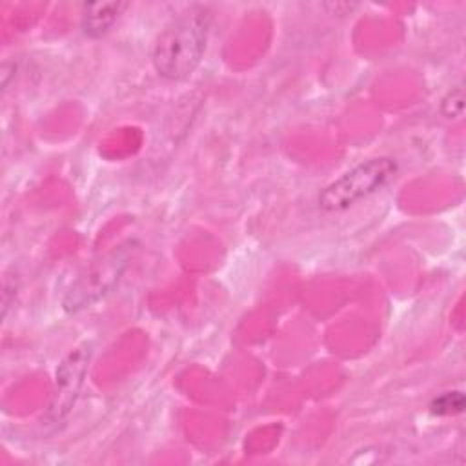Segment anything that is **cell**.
Returning a JSON list of instances; mask_svg holds the SVG:
<instances>
[{
	"label": "cell",
	"mask_w": 466,
	"mask_h": 466,
	"mask_svg": "<svg viewBox=\"0 0 466 466\" xmlns=\"http://www.w3.org/2000/svg\"><path fill=\"white\" fill-rule=\"evenodd\" d=\"M209 27L208 7L189 5L180 11L155 40L151 62L158 76L173 82L191 76L204 58Z\"/></svg>",
	"instance_id": "obj_1"
},
{
	"label": "cell",
	"mask_w": 466,
	"mask_h": 466,
	"mask_svg": "<svg viewBox=\"0 0 466 466\" xmlns=\"http://www.w3.org/2000/svg\"><path fill=\"white\" fill-rule=\"evenodd\" d=\"M397 169V162L391 157L368 158L328 184L319 195V208L328 213L344 211L388 186Z\"/></svg>",
	"instance_id": "obj_2"
},
{
	"label": "cell",
	"mask_w": 466,
	"mask_h": 466,
	"mask_svg": "<svg viewBox=\"0 0 466 466\" xmlns=\"http://www.w3.org/2000/svg\"><path fill=\"white\" fill-rule=\"evenodd\" d=\"M137 251V242L127 240L115 246L111 251L96 258L76 280L69 286L62 299V308L67 313H76L86 309L109 295L120 282L124 271L127 269L133 255Z\"/></svg>",
	"instance_id": "obj_3"
},
{
	"label": "cell",
	"mask_w": 466,
	"mask_h": 466,
	"mask_svg": "<svg viewBox=\"0 0 466 466\" xmlns=\"http://www.w3.org/2000/svg\"><path fill=\"white\" fill-rule=\"evenodd\" d=\"M93 346L89 342H84L71 350L62 362L56 368L55 373V386L51 391V399L47 402V408L42 417L44 426H58L66 420V417L71 413L80 390L84 386L89 360H91Z\"/></svg>",
	"instance_id": "obj_4"
},
{
	"label": "cell",
	"mask_w": 466,
	"mask_h": 466,
	"mask_svg": "<svg viewBox=\"0 0 466 466\" xmlns=\"http://www.w3.org/2000/svg\"><path fill=\"white\" fill-rule=\"evenodd\" d=\"M127 2H87L82 5V31L89 38H100L116 24Z\"/></svg>",
	"instance_id": "obj_5"
},
{
	"label": "cell",
	"mask_w": 466,
	"mask_h": 466,
	"mask_svg": "<svg viewBox=\"0 0 466 466\" xmlns=\"http://www.w3.org/2000/svg\"><path fill=\"white\" fill-rule=\"evenodd\" d=\"M464 408H466V397L459 390L444 391L430 402V411L433 415H457V413H462Z\"/></svg>",
	"instance_id": "obj_6"
},
{
	"label": "cell",
	"mask_w": 466,
	"mask_h": 466,
	"mask_svg": "<svg viewBox=\"0 0 466 466\" xmlns=\"http://www.w3.org/2000/svg\"><path fill=\"white\" fill-rule=\"evenodd\" d=\"M441 115L448 120H459L464 115V89L462 86L453 87L441 100Z\"/></svg>",
	"instance_id": "obj_7"
},
{
	"label": "cell",
	"mask_w": 466,
	"mask_h": 466,
	"mask_svg": "<svg viewBox=\"0 0 466 466\" xmlns=\"http://www.w3.org/2000/svg\"><path fill=\"white\" fill-rule=\"evenodd\" d=\"M16 289H18V282L15 279V275H7L4 277V291H2V317L5 319L7 315V308L11 306V299H9V293L16 295Z\"/></svg>",
	"instance_id": "obj_8"
}]
</instances>
